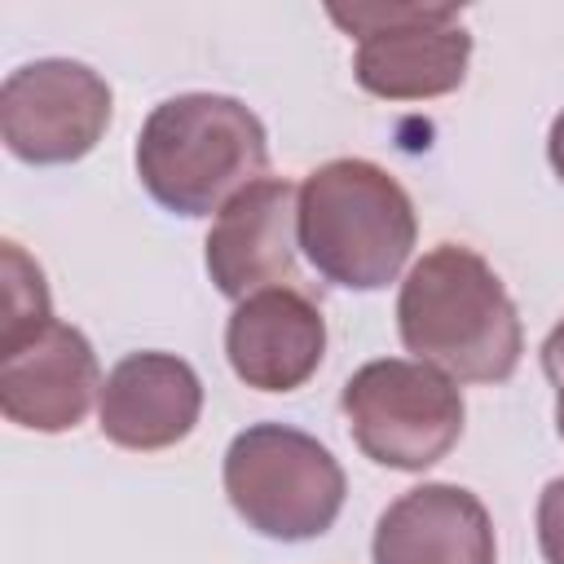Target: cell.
Masks as SVG:
<instances>
[{
  "mask_svg": "<svg viewBox=\"0 0 564 564\" xmlns=\"http://www.w3.org/2000/svg\"><path fill=\"white\" fill-rule=\"evenodd\" d=\"M397 330L414 361L454 383H507L524 352L516 300L494 264L463 242H436L410 264L397 295Z\"/></svg>",
  "mask_w": 564,
  "mask_h": 564,
  "instance_id": "6da1fadb",
  "label": "cell"
},
{
  "mask_svg": "<svg viewBox=\"0 0 564 564\" xmlns=\"http://www.w3.org/2000/svg\"><path fill=\"white\" fill-rule=\"evenodd\" d=\"M132 159L145 194L163 212L198 220L264 176L269 137L247 101L225 93H181L145 115Z\"/></svg>",
  "mask_w": 564,
  "mask_h": 564,
  "instance_id": "7a4b0ae2",
  "label": "cell"
},
{
  "mask_svg": "<svg viewBox=\"0 0 564 564\" xmlns=\"http://www.w3.org/2000/svg\"><path fill=\"white\" fill-rule=\"evenodd\" d=\"M295 229L304 260L344 291H383L405 269L419 216L405 185L370 159H330L300 181Z\"/></svg>",
  "mask_w": 564,
  "mask_h": 564,
  "instance_id": "3957f363",
  "label": "cell"
},
{
  "mask_svg": "<svg viewBox=\"0 0 564 564\" xmlns=\"http://www.w3.org/2000/svg\"><path fill=\"white\" fill-rule=\"evenodd\" d=\"M225 498L234 516L273 542L322 538L344 511V467L291 423H251L225 449Z\"/></svg>",
  "mask_w": 564,
  "mask_h": 564,
  "instance_id": "277c9868",
  "label": "cell"
},
{
  "mask_svg": "<svg viewBox=\"0 0 564 564\" xmlns=\"http://www.w3.org/2000/svg\"><path fill=\"white\" fill-rule=\"evenodd\" d=\"M339 410L357 449L392 471H427L463 436V392L449 375L410 357H379L348 375Z\"/></svg>",
  "mask_w": 564,
  "mask_h": 564,
  "instance_id": "5b68a950",
  "label": "cell"
},
{
  "mask_svg": "<svg viewBox=\"0 0 564 564\" xmlns=\"http://www.w3.org/2000/svg\"><path fill=\"white\" fill-rule=\"evenodd\" d=\"M326 13L357 35L352 75L370 97L427 101L467 79L471 35L454 4H330Z\"/></svg>",
  "mask_w": 564,
  "mask_h": 564,
  "instance_id": "8992f818",
  "label": "cell"
},
{
  "mask_svg": "<svg viewBox=\"0 0 564 564\" xmlns=\"http://www.w3.org/2000/svg\"><path fill=\"white\" fill-rule=\"evenodd\" d=\"M110 84L70 57L26 62L0 84L4 150L31 167H62L93 154L110 128Z\"/></svg>",
  "mask_w": 564,
  "mask_h": 564,
  "instance_id": "52a82bcc",
  "label": "cell"
},
{
  "mask_svg": "<svg viewBox=\"0 0 564 564\" xmlns=\"http://www.w3.org/2000/svg\"><path fill=\"white\" fill-rule=\"evenodd\" d=\"M101 370L88 335L70 322H44L0 339V410L26 432H70L101 397Z\"/></svg>",
  "mask_w": 564,
  "mask_h": 564,
  "instance_id": "ba28073f",
  "label": "cell"
},
{
  "mask_svg": "<svg viewBox=\"0 0 564 564\" xmlns=\"http://www.w3.org/2000/svg\"><path fill=\"white\" fill-rule=\"evenodd\" d=\"M295 194L300 185L282 176H260L242 194H234L203 242L207 278L225 300H247L269 286H286L295 278Z\"/></svg>",
  "mask_w": 564,
  "mask_h": 564,
  "instance_id": "9c48e42d",
  "label": "cell"
},
{
  "mask_svg": "<svg viewBox=\"0 0 564 564\" xmlns=\"http://www.w3.org/2000/svg\"><path fill=\"white\" fill-rule=\"evenodd\" d=\"M229 370L256 392L304 388L326 357V317L295 286H269L234 304L225 322Z\"/></svg>",
  "mask_w": 564,
  "mask_h": 564,
  "instance_id": "30bf717a",
  "label": "cell"
},
{
  "mask_svg": "<svg viewBox=\"0 0 564 564\" xmlns=\"http://www.w3.org/2000/svg\"><path fill=\"white\" fill-rule=\"evenodd\" d=\"M203 379L176 352H128L97 397V427L119 449H167L198 427Z\"/></svg>",
  "mask_w": 564,
  "mask_h": 564,
  "instance_id": "8fae6325",
  "label": "cell"
},
{
  "mask_svg": "<svg viewBox=\"0 0 564 564\" xmlns=\"http://www.w3.org/2000/svg\"><path fill=\"white\" fill-rule=\"evenodd\" d=\"M375 564H498V538L485 502L445 480L405 489L383 507L370 542Z\"/></svg>",
  "mask_w": 564,
  "mask_h": 564,
  "instance_id": "7c38bea8",
  "label": "cell"
},
{
  "mask_svg": "<svg viewBox=\"0 0 564 564\" xmlns=\"http://www.w3.org/2000/svg\"><path fill=\"white\" fill-rule=\"evenodd\" d=\"M44 322H53L44 269L18 242H4V322H0V339H18V335H26Z\"/></svg>",
  "mask_w": 564,
  "mask_h": 564,
  "instance_id": "4fadbf2b",
  "label": "cell"
},
{
  "mask_svg": "<svg viewBox=\"0 0 564 564\" xmlns=\"http://www.w3.org/2000/svg\"><path fill=\"white\" fill-rule=\"evenodd\" d=\"M538 546L546 564H564V476L538 494Z\"/></svg>",
  "mask_w": 564,
  "mask_h": 564,
  "instance_id": "5bb4252c",
  "label": "cell"
},
{
  "mask_svg": "<svg viewBox=\"0 0 564 564\" xmlns=\"http://www.w3.org/2000/svg\"><path fill=\"white\" fill-rule=\"evenodd\" d=\"M542 375L555 388V432L564 441V322H555L551 335L542 339Z\"/></svg>",
  "mask_w": 564,
  "mask_h": 564,
  "instance_id": "9a60e30c",
  "label": "cell"
},
{
  "mask_svg": "<svg viewBox=\"0 0 564 564\" xmlns=\"http://www.w3.org/2000/svg\"><path fill=\"white\" fill-rule=\"evenodd\" d=\"M546 159H551V172H555L560 185H564V110L551 119V132H546Z\"/></svg>",
  "mask_w": 564,
  "mask_h": 564,
  "instance_id": "2e32d148",
  "label": "cell"
}]
</instances>
